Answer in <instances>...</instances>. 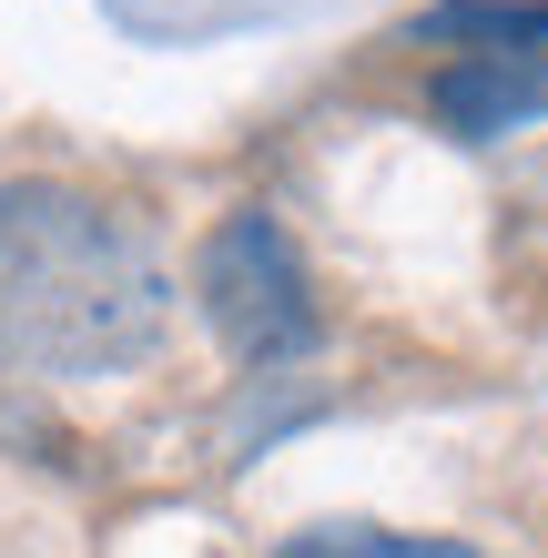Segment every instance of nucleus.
Returning a JSON list of instances; mask_svg holds the SVG:
<instances>
[{"label":"nucleus","mask_w":548,"mask_h":558,"mask_svg":"<svg viewBox=\"0 0 548 558\" xmlns=\"http://www.w3.org/2000/svg\"><path fill=\"white\" fill-rule=\"evenodd\" d=\"M173 284L153 223L72 183H0V366L122 376L163 345Z\"/></svg>","instance_id":"nucleus-1"},{"label":"nucleus","mask_w":548,"mask_h":558,"mask_svg":"<svg viewBox=\"0 0 548 558\" xmlns=\"http://www.w3.org/2000/svg\"><path fill=\"white\" fill-rule=\"evenodd\" d=\"M193 294H204L214 336L234 345V366H254V376L295 366L315 345V284H305V265H295V244H284L275 214H223L204 234Z\"/></svg>","instance_id":"nucleus-2"},{"label":"nucleus","mask_w":548,"mask_h":558,"mask_svg":"<svg viewBox=\"0 0 548 558\" xmlns=\"http://www.w3.org/2000/svg\"><path fill=\"white\" fill-rule=\"evenodd\" d=\"M427 102H437L447 133L488 143V133H508V122H528V112L548 102V51H528V41H488V31H458V61L437 72Z\"/></svg>","instance_id":"nucleus-3"},{"label":"nucleus","mask_w":548,"mask_h":558,"mask_svg":"<svg viewBox=\"0 0 548 558\" xmlns=\"http://www.w3.org/2000/svg\"><path fill=\"white\" fill-rule=\"evenodd\" d=\"M275 558H488V548H458V538H397V529H305V538H284Z\"/></svg>","instance_id":"nucleus-4"}]
</instances>
